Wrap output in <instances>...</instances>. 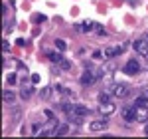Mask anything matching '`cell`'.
Listing matches in <instances>:
<instances>
[{
    "instance_id": "6da1fadb",
    "label": "cell",
    "mask_w": 148,
    "mask_h": 139,
    "mask_svg": "<svg viewBox=\"0 0 148 139\" xmlns=\"http://www.w3.org/2000/svg\"><path fill=\"white\" fill-rule=\"evenodd\" d=\"M59 107L67 113V115H89L91 113V109L87 107V105H81V104H59Z\"/></svg>"
},
{
    "instance_id": "7a4b0ae2",
    "label": "cell",
    "mask_w": 148,
    "mask_h": 139,
    "mask_svg": "<svg viewBox=\"0 0 148 139\" xmlns=\"http://www.w3.org/2000/svg\"><path fill=\"white\" fill-rule=\"evenodd\" d=\"M134 117H136V121H140V123H146L148 121V107L144 104L134 105Z\"/></svg>"
},
{
    "instance_id": "3957f363",
    "label": "cell",
    "mask_w": 148,
    "mask_h": 139,
    "mask_svg": "<svg viewBox=\"0 0 148 139\" xmlns=\"http://www.w3.org/2000/svg\"><path fill=\"white\" fill-rule=\"evenodd\" d=\"M123 72H125L126 76H136L138 72H140V64H138L136 60H128L125 64V68H123Z\"/></svg>"
},
{
    "instance_id": "277c9868",
    "label": "cell",
    "mask_w": 148,
    "mask_h": 139,
    "mask_svg": "<svg viewBox=\"0 0 148 139\" xmlns=\"http://www.w3.org/2000/svg\"><path fill=\"white\" fill-rule=\"evenodd\" d=\"M128 92H130V90H128L126 83H114L113 85V95L114 97H126Z\"/></svg>"
},
{
    "instance_id": "5b68a950",
    "label": "cell",
    "mask_w": 148,
    "mask_h": 139,
    "mask_svg": "<svg viewBox=\"0 0 148 139\" xmlns=\"http://www.w3.org/2000/svg\"><path fill=\"white\" fill-rule=\"evenodd\" d=\"M132 48L136 50L138 54H142V56H148V40H146V38H140V40H136V42L132 44Z\"/></svg>"
},
{
    "instance_id": "8992f818",
    "label": "cell",
    "mask_w": 148,
    "mask_h": 139,
    "mask_svg": "<svg viewBox=\"0 0 148 139\" xmlns=\"http://www.w3.org/2000/svg\"><path fill=\"white\" fill-rule=\"evenodd\" d=\"M114 111V104L113 101H103L101 105H99V113H101V115H111V113H113Z\"/></svg>"
},
{
    "instance_id": "52a82bcc",
    "label": "cell",
    "mask_w": 148,
    "mask_h": 139,
    "mask_svg": "<svg viewBox=\"0 0 148 139\" xmlns=\"http://www.w3.org/2000/svg\"><path fill=\"white\" fill-rule=\"evenodd\" d=\"M103 54H105V58H107V60L114 58V56H121V54H123V46H111V48H107Z\"/></svg>"
},
{
    "instance_id": "ba28073f",
    "label": "cell",
    "mask_w": 148,
    "mask_h": 139,
    "mask_svg": "<svg viewBox=\"0 0 148 139\" xmlns=\"http://www.w3.org/2000/svg\"><path fill=\"white\" fill-rule=\"evenodd\" d=\"M107 125H109L107 119H95V121H91L89 129H91V131H103V129H107Z\"/></svg>"
},
{
    "instance_id": "9c48e42d",
    "label": "cell",
    "mask_w": 148,
    "mask_h": 139,
    "mask_svg": "<svg viewBox=\"0 0 148 139\" xmlns=\"http://www.w3.org/2000/svg\"><path fill=\"white\" fill-rule=\"evenodd\" d=\"M47 58L51 60L53 64H61V62H63V58H61L59 52H47Z\"/></svg>"
},
{
    "instance_id": "30bf717a",
    "label": "cell",
    "mask_w": 148,
    "mask_h": 139,
    "mask_svg": "<svg viewBox=\"0 0 148 139\" xmlns=\"http://www.w3.org/2000/svg\"><path fill=\"white\" fill-rule=\"evenodd\" d=\"M123 117H125V121H136V117H134V107H132V109H125V111H123Z\"/></svg>"
},
{
    "instance_id": "8fae6325",
    "label": "cell",
    "mask_w": 148,
    "mask_h": 139,
    "mask_svg": "<svg viewBox=\"0 0 148 139\" xmlns=\"http://www.w3.org/2000/svg\"><path fill=\"white\" fill-rule=\"evenodd\" d=\"M75 28H77V30H81V32H91L93 28H95V24L93 22H85V24H77V26H75Z\"/></svg>"
},
{
    "instance_id": "7c38bea8",
    "label": "cell",
    "mask_w": 148,
    "mask_h": 139,
    "mask_svg": "<svg viewBox=\"0 0 148 139\" xmlns=\"http://www.w3.org/2000/svg\"><path fill=\"white\" fill-rule=\"evenodd\" d=\"M40 97L42 99H49L51 97V88H42L40 90Z\"/></svg>"
},
{
    "instance_id": "4fadbf2b",
    "label": "cell",
    "mask_w": 148,
    "mask_h": 139,
    "mask_svg": "<svg viewBox=\"0 0 148 139\" xmlns=\"http://www.w3.org/2000/svg\"><path fill=\"white\" fill-rule=\"evenodd\" d=\"M2 97H4V101H6V104H12L16 95H14V92H8V90H6V92L2 93Z\"/></svg>"
},
{
    "instance_id": "5bb4252c",
    "label": "cell",
    "mask_w": 148,
    "mask_h": 139,
    "mask_svg": "<svg viewBox=\"0 0 148 139\" xmlns=\"http://www.w3.org/2000/svg\"><path fill=\"white\" fill-rule=\"evenodd\" d=\"M69 133V125H57L56 135H67Z\"/></svg>"
},
{
    "instance_id": "9a60e30c",
    "label": "cell",
    "mask_w": 148,
    "mask_h": 139,
    "mask_svg": "<svg viewBox=\"0 0 148 139\" xmlns=\"http://www.w3.org/2000/svg\"><path fill=\"white\" fill-rule=\"evenodd\" d=\"M56 48L59 50V52H65V48H67V44H65L63 40H56Z\"/></svg>"
},
{
    "instance_id": "2e32d148",
    "label": "cell",
    "mask_w": 148,
    "mask_h": 139,
    "mask_svg": "<svg viewBox=\"0 0 148 139\" xmlns=\"http://www.w3.org/2000/svg\"><path fill=\"white\" fill-rule=\"evenodd\" d=\"M20 95H22V99H28L32 95V88H22V93Z\"/></svg>"
},
{
    "instance_id": "e0dca14e",
    "label": "cell",
    "mask_w": 148,
    "mask_h": 139,
    "mask_svg": "<svg viewBox=\"0 0 148 139\" xmlns=\"http://www.w3.org/2000/svg\"><path fill=\"white\" fill-rule=\"evenodd\" d=\"M6 83H8V85H14V83H16V74H8V76H6Z\"/></svg>"
},
{
    "instance_id": "ac0fdd59",
    "label": "cell",
    "mask_w": 148,
    "mask_h": 139,
    "mask_svg": "<svg viewBox=\"0 0 148 139\" xmlns=\"http://www.w3.org/2000/svg\"><path fill=\"white\" fill-rule=\"evenodd\" d=\"M47 18L44 16V14H34V22H38V24H42V22H46Z\"/></svg>"
},
{
    "instance_id": "d6986e66",
    "label": "cell",
    "mask_w": 148,
    "mask_h": 139,
    "mask_svg": "<svg viewBox=\"0 0 148 139\" xmlns=\"http://www.w3.org/2000/svg\"><path fill=\"white\" fill-rule=\"evenodd\" d=\"M103 101H111V99H109V93H107V92H101V93H99V104H103Z\"/></svg>"
},
{
    "instance_id": "ffe728a7",
    "label": "cell",
    "mask_w": 148,
    "mask_h": 139,
    "mask_svg": "<svg viewBox=\"0 0 148 139\" xmlns=\"http://www.w3.org/2000/svg\"><path fill=\"white\" fill-rule=\"evenodd\" d=\"M95 30H97V36H101V38H105V36H107V32H105V28H101L99 24H95Z\"/></svg>"
},
{
    "instance_id": "44dd1931",
    "label": "cell",
    "mask_w": 148,
    "mask_h": 139,
    "mask_svg": "<svg viewBox=\"0 0 148 139\" xmlns=\"http://www.w3.org/2000/svg\"><path fill=\"white\" fill-rule=\"evenodd\" d=\"M105 58V54H101V52H93V60H103Z\"/></svg>"
},
{
    "instance_id": "7402d4cb",
    "label": "cell",
    "mask_w": 148,
    "mask_h": 139,
    "mask_svg": "<svg viewBox=\"0 0 148 139\" xmlns=\"http://www.w3.org/2000/svg\"><path fill=\"white\" fill-rule=\"evenodd\" d=\"M44 115H46V119H53V111H49V109H46V111H44Z\"/></svg>"
},
{
    "instance_id": "603a6c76",
    "label": "cell",
    "mask_w": 148,
    "mask_h": 139,
    "mask_svg": "<svg viewBox=\"0 0 148 139\" xmlns=\"http://www.w3.org/2000/svg\"><path fill=\"white\" fill-rule=\"evenodd\" d=\"M40 81V76L38 74H32V83H38Z\"/></svg>"
},
{
    "instance_id": "cb8c5ba5",
    "label": "cell",
    "mask_w": 148,
    "mask_h": 139,
    "mask_svg": "<svg viewBox=\"0 0 148 139\" xmlns=\"http://www.w3.org/2000/svg\"><path fill=\"white\" fill-rule=\"evenodd\" d=\"M8 48H10V46H8V42L4 40V42H2V50H4V52H8Z\"/></svg>"
},
{
    "instance_id": "d4e9b609",
    "label": "cell",
    "mask_w": 148,
    "mask_h": 139,
    "mask_svg": "<svg viewBox=\"0 0 148 139\" xmlns=\"http://www.w3.org/2000/svg\"><path fill=\"white\" fill-rule=\"evenodd\" d=\"M144 135L148 137V121H146V125H144Z\"/></svg>"
},
{
    "instance_id": "484cf974",
    "label": "cell",
    "mask_w": 148,
    "mask_h": 139,
    "mask_svg": "<svg viewBox=\"0 0 148 139\" xmlns=\"http://www.w3.org/2000/svg\"><path fill=\"white\" fill-rule=\"evenodd\" d=\"M142 95H144V97H146V99H148V90H146V92H144V93H142Z\"/></svg>"
},
{
    "instance_id": "4316f807",
    "label": "cell",
    "mask_w": 148,
    "mask_h": 139,
    "mask_svg": "<svg viewBox=\"0 0 148 139\" xmlns=\"http://www.w3.org/2000/svg\"><path fill=\"white\" fill-rule=\"evenodd\" d=\"M146 40H148V34H146Z\"/></svg>"
}]
</instances>
